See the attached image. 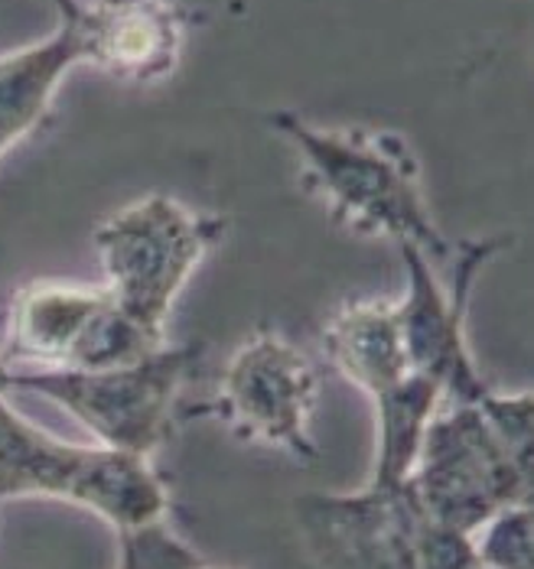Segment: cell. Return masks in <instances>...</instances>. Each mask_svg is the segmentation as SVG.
<instances>
[{"label":"cell","mask_w":534,"mask_h":569,"mask_svg":"<svg viewBox=\"0 0 534 569\" xmlns=\"http://www.w3.org/2000/svg\"><path fill=\"white\" fill-rule=\"evenodd\" d=\"M411 488L431 525L473 537L502 508L532 501V466L495 437L479 403H444L424 430Z\"/></svg>","instance_id":"cell-6"},{"label":"cell","mask_w":534,"mask_h":569,"mask_svg":"<svg viewBox=\"0 0 534 569\" xmlns=\"http://www.w3.org/2000/svg\"><path fill=\"white\" fill-rule=\"evenodd\" d=\"M199 346H160L157 351L98 371H30L13 368L10 391H30L76 417L95 446L154 456L170 430L179 388L199 361Z\"/></svg>","instance_id":"cell-4"},{"label":"cell","mask_w":534,"mask_h":569,"mask_svg":"<svg viewBox=\"0 0 534 569\" xmlns=\"http://www.w3.org/2000/svg\"><path fill=\"white\" fill-rule=\"evenodd\" d=\"M323 351L329 365L368 397L411 375L398 312L388 300H358L336 309L323 326Z\"/></svg>","instance_id":"cell-12"},{"label":"cell","mask_w":534,"mask_h":569,"mask_svg":"<svg viewBox=\"0 0 534 569\" xmlns=\"http://www.w3.org/2000/svg\"><path fill=\"white\" fill-rule=\"evenodd\" d=\"M532 501L508 505L473 533L479 567L486 569H534Z\"/></svg>","instance_id":"cell-14"},{"label":"cell","mask_w":534,"mask_h":569,"mask_svg":"<svg viewBox=\"0 0 534 569\" xmlns=\"http://www.w3.org/2000/svg\"><path fill=\"white\" fill-rule=\"evenodd\" d=\"M270 124L300 157L304 179L346 231L411 244L431 261H449L453 248L431 216L421 163L395 131L316 128L294 111H274Z\"/></svg>","instance_id":"cell-1"},{"label":"cell","mask_w":534,"mask_h":569,"mask_svg":"<svg viewBox=\"0 0 534 569\" xmlns=\"http://www.w3.org/2000/svg\"><path fill=\"white\" fill-rule=\"evenodd\" d=\"M7 498H59L115 530L164 521L170 511L167 485L147 456L52 437L0 395V501Z\"/></svg>","instance_id":"cell-2"},{"label":"cell","mask_w":534,"mask_h":569,"mask_svg":"<svg viewBox=\"0 0 534 569\" xmlns=\"http://www.w3.org/2000/svg\"><path fill=\"white\" fill-rule=\"evenodd\" d=\"M479 569H486V567H479Z\"/></svg>","instance_id":"cell-19"},{"label":"cell","mask_w":534,"mask_h":569,"mask_svg":"<svg viewBox=\"0 0 534 569\" xmlns=\"http://www.w3.org/2000/svg\"><path fill=\"white\" fill-rule=\"evenodd\" d=\"M307 569H417L424 511L411 482L307 491L294 501Z\"/></svg>","instance_id":"cell-9"},{"label":"cell","mask_w":534,"mask_h":569,"mask_svg":"<svg viewBox=\"0 0 534 569\" xmlns=\"http://www.w3.org/2000/svg\"><path fill=\"white\" fill-rule=\"evenodd\" d=\"M167 346L115 303L108 287L37 280L17 290L0 355L30 371H98Z\"/></svg>","instance_id":"cell-5"},{"label":"cell","mask_w":534,"mask_h":569,"mask_svg":"<svg viewBox=\"0 0 534 569\" xmlns=\"http://www.w3.org/2000/svg\"><path fill=\"white\" fill-rule=\"evenodd\" d=\"M319 385L310 358L277 332H258L228 358L212 413L241 442L313 462Z\"/></svg>","instance_id":"cell-8"},{"label":"cell","mask_w":534,"mask_h":569,"mask_svg":"<svg viewBox=\"0 0 534 569\" xmlns=\"http://www.w3.org/2000/svg\"><path fill=\"white\" fill-rule=\"evenodd\" d=\"M118 569H206L199 553L164 521L118 530Z\"/></svg>","instance_id":"cell-15"},{"label":"cell","mask_w":534,"mask_h":569,"mask_svg":"<svg viewBox=\"0 0 534 569\" xmlns=\"http://www.w3.org/2000/svg\"><path fill=\"white\" fill-rule=\"evenodd\" d=\"M476 403H479L483 417L490 420L495 437L508 446V452H512L518 462L534 466L532 391H512V395H505V391H490L486 397H479Z\"/></svg>","instance_id":"cell-16"},{"label":"cell","mask_w":534,"mask_h":569,"mask_svg":"<svg viewBox=\"0 0 534 569\" xmlns=\"http://www.w3.org/2000/svg\"><path fill=\"white\" fill-rule=\"evenodd\" d=\"M79 66L86 52L66 20L37 43L0 52V160L43 124L59 86Z\"/></svg>","instance_id":"cell-11"},{"label":"cell","mask_w":534,"mask_h":569,"mask_svg":"<svg viewBox=\"0 0 534 569\" xmlns=\"http://www.w3.org/2000/svg\"><path fill=\"white\" fill-rule=\"evenodd\" d=\"M10 378H13V365L0 355V395L10 391Z\"/></svg>","instance_id":"cell-18"},{"label":"cell","mask_w":534,"mask_h":569,"mask_svg":"<svg viewBox=\"0 0 534 569\" xmlns=\"http://www.w3.org/2000/svg\"><path fill=\"white\" fill-rule=\"evenodd\" d=\"M505 248L508 238L463 241L449 258L453 283L437 277L434 261L424 251L411 244L398 248L407 287L404 297L395 300V312L407 368L411 375L427 378L444 395V403H476L492 391L466 342V303L476 273Z\"/></svg>","instance_id":"cell-7"},{"label":"cell","mask_w":534,"mask_h":569,"mask_svg":"<svg viewBox=\"0 0 534 569\" xmlns=\"http://www.w3.org/2000/svg\"><path fill=\"white\" fill-rule=\"evenodd\" d=\"M225 221L170 196H144L95 228V251L115 303L154 336H167L170 309L222 241Z\"/></svg>","instance_id":"cell-3"},{"label":"cell","mask_w":534,"mask_h":569,"mask_svg":"<svg viewBox=\"0 0 534 569\" xmlns=\"http://www.w3.org/2000/svg\"><path fill=\"white\" fill-rule=\"evenodd\" d=\"M86 52V66L154 86L177 72L186 17L174 0H49Z\"/></svg>","instance_id":"cell-10"},{"label":"cell","mask_w":534,"mask_h":569,"mask_svg":"<svg viewBox=\"0 0 534 569\" xmlns=\"http://www.w3.org/2000/svg\"><path fill=\"white\" fill-rule=\"evenodd\" d=\"M378 420V452L372 466V479L378 485L411 482L421 439L431 417L444 407V395L421 375H407L388 391L372 397Z\"/></svg>","instance_id":"cell-13"},{"label":"cell","mask_w":534,"mask_h":569,"mask_svg":"<svg viewBox=\"0 0 534 569\" xmlns=\"http://www.w3.org/2000/svg\"><path fill=\"white\" fill-rule=\"evenodd\" d=\"M417 569H479V553L469 533H456L424 518L417 540Z\"/></svg>","instance_id":"cell-17"}]
</instances>
